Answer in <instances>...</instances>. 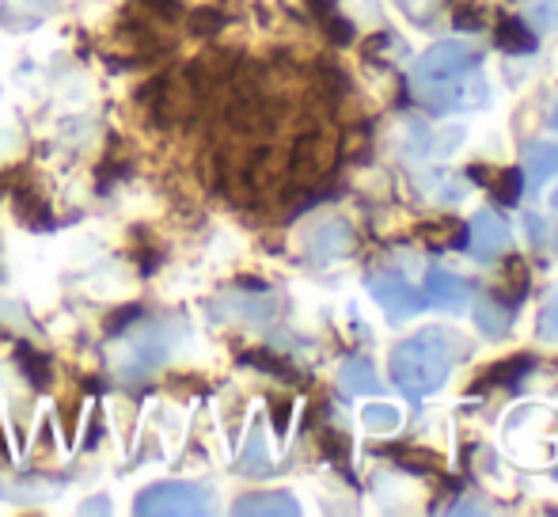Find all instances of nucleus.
<instances>
[{
  "label": "nucleus",
  "instance_id": "nucleus-9",
  "mask_svg": "<svg viewBox=\"0 0 558 517\" xmlns=\"http://www.w3.org/2000/svg\"><path fill=\"white\" fill-rule=\"evenodd\" d=\"M426 297H429V304H437V309L456 312L471 301V286L460 278V274L445 270V266H434V270L426 274Z\"/></svg>",
  "mask_w": 558,
  "mask_h": 517
},
{
  "label": "nucleus",
  "instance_id": "nucleus-16",
  "mask_svg": "<svg viewBox=\"0 0 558 517\" xmlns=\"http://www.w3.org/2000/svg\"><path fill=\"white\" fill-rule=\"evenodd\" d=\"M475 324L483 335L498 339V335H506V327H509V309L498 301H490V297H483V301H475Z\"/></svg>",
  "mask_w": 558,
  "mask_h": 517
},
{
  "label": "nucleus",
  "instance_id": "nucleus-2",
  "mask_svg": "<svg viewBox=\"0 0 558 517\" xmlns=\"http://www.w3.org/2000/svg\"><path fill=\"white\" fill-rule=\"evenodd\" d=\"M133 514L141 517H198L209 514V491L202 483H183V480H168V483H153L137 495Z\"/></svg>",
  "mask_w": 558,
  "mask_h": 517
},
{
  "label": "nucleus",
  "instance_id": "nucleus-3",
  "mask_svg": "<svg viewBox=\"0 0 558 517\" xmlns=\"http://www.w3.org/2000/svg\"><path fill=\"white\" fill-rule=\"evenodd\" d=\"M414 96H418L429 111L445 115V111H463V107H486L490 88H486L478 69H468V73L445 76V81H434V84H414Z\"/></svg>",
  "mask_w": 558,
  "mask_h": 517
},
{
  "label": "nucleus",
  "instance_id": "nucleus-37",
  "mask_svg": "<svg viewBox=\"0 0 558 517\" xmlns=\"http://www.w3.org/2000/svg\"><path fill=\"white\" fill-rule=\"evenodd\" d=\"M555 127H558V111H555Z\"/></svg>",
  "mask_w": 558,
  "mask_h": 517
},
{
  "label": "nucleus",
  "instance_id": "nucleus-5",
  "mask_svg": "<svg viewBox=\"0 0 558 517\" xmlns=\"http://www.w3.org/2000/svg\"><path fill=\"white\" fill-rule=\"evenodd\" d=\"M468 69H478V53L468 43H437L434 50L414 61V84H434L445 76L468 73Z\"/></svg>",
  "mask_w": 558,
  "mask_h": 517
},
{
  "label": "nucleus",
  "instance_id": "nucleus-30",
  "mask_svg": "<svg viewBox=\"0 0 558 517\" xmlns=\"http://www.w3.org/2000/svg\"><path fill=\"white\" fill-rule=\"evenodd\" d=\"M456 27H460V31H478V27H483V8H471V4L456 8Z\"/></svg>",
  "mask_w": 558,
  "mask_h": 517
},
{
  "label": "nucleus",
  "instance_id": "nucleus-13",
  "mask_svg": "<svg viewBox=\"0 0 558 517\" xmlns=\"http://www.w3.org/2000/svg\"><path fill=\"white\" fill-rule=\"evenodd\" d=\"M338 381H342V388L350 392V396H376V392H380V377H376V370L365 362V358H350V362H342Z\"/></svg>",
  "mask_w": 558,
  "mask_h": 517
},
{
  "label": "nucleus",
  "instance_id": "nucleus-33",
  "mask_svg": "<svg viewBox=\"0 0 558 517\" xmlns=\"http://www.w3.org/2000/svg\"><path fill=\"white\" fill-rule=\"evenodd\" d=\"M308 8L319 15V20H324V15H331V12H335V0H308Z\"/></svg>",
  "mask_w": 558,
  "mask_h": 517
},
{
  "label": "nucleus",
  "instance_id": "nucleus-32",
  "mask_svg": "<svg viewBox=\"0 0 558 517\" xmlns=\"http://www.w3.org/2000/svg\"><path fill=\"white\" fill-rule=\"evenodd\" d=\"M141 4H145L148 12L160 15V20H179V12H183V8H179V0H141Z\"/></svg>",
  "mask_w": 558,
  "mask_h": 517
},
{
  "label": "nucleus",
  "instance_id": "nucleus-14",
  "mask_svg": "<svg viewBox=\"0 0 558 517\" xmlns=\"http://www.w3.org/2000/svg\"><path fill=\"white\" fill-rule=\"evenodd\" d=\"M15 365L23 370V377H27V385H31V388L46 392V388L53 385L50 362H46L43 350H35V347H27V342H20V347H15Z\"/></svg>",
  "mask_w": 558,
  "mask_h": 517
},
{
  "label": "nucleus",
  "instance_id": "nucleus-8",
  "mask_svg": "<svg viewBox=\"0 0 558 517\" xmlns=\"http://www.w3.org/2000/svg\"><path fill=\"white\" fill-rule=\"evenodd\" d=\"M468 244H471V252H475V258L501 255L509 248V225L501 221L498 214L483 209V214H475V221L468 225Z\"/></svg>",
  "mask_w": 558,
  "mask_h": 517
},
{
  "label": "nucleus",
  "instance_id": "nucleus-10",
  "mask_svg": "<svg viewBox=\"0 0 558 517\" xmlns=\"http://www.w3.org/2000/svg\"><path fill=\"white\" fill-rule=\"evenodd\" d=\"M8 191H12V209L27 229H50V206L46 199L38 194L35 183H15L8 179Z\"/></svg>",
  "mask_w": 558,
  "mask_h": 517
},
{
  "label": "nucleus",
  "instance_id": "nucleus-12",
  "mask_svg": "<svg viewBox=\"0 0 558 517\" xmlns=\"http://www.w3.org/2000/svg\"><path fill=\"white\" fill-rule=\"evenodd\" d=\"M524 179H529V187H544L547 179L558 176V145H547V141H539V145H532L529 153H524Z\"/></svg>",
  "mask_w": 558,
  "mask_h": 517
},
{
  "label": "nucleus",
  "instance_id": "nucleus-35",
  "mask_svg": "<svg viewBox=\"0 0 558 517\" xmlns=\"http://www.w3.org/2000/svg\"><path fill=\"white\" fill-rule=\"evenodd\" d=\"M0 453H8V449H4V434H0Z\"/></svg>",
  "mask_w": 558,
  "mask_h": 517
},
{
  "label": "nucleus",
  "instance_id": "nucleus-6",
  "mask_svg": "<svg viewBox=\"0 0 558 517\" xmlns=\"http://www.w3.org/2000/svg\"><path fill=\"white\" fill-rule=\"evenodd\" d=\"M368 293L376 297V304H380L396 324L422 309V297L414 293V286H407L399 274H368Z\"/></svg>",
  "mask_w": 558,
  "mask_h": 517
},
{
  "label": "nucleus",
  "instance_id": "nucleus-26",
  "mask_svg": "<svg viewBox=\"0 0 558 517\" xmlns=\"http://www.w3.org/2000/svg\"><path fill=\"white\" fill-rule=\"evenodd\" d=\"M399 8H403L414 23H429L437 8H441V0H399Z\"/></svg>",
  "mask_w": 558,
  "mask_h": 517
},
{
  "label": "nucleus",
  "instance_id": "nucleus-23",
  "mask_svg": "<svg viewBox=\"0 0 558 517\" xmlns=\"http://www.w3.org/2000/svg\"><path fill=\"white\" fill-rule=\"evenodd\" d=\"M521 187H524L521 168H506V171H498V179H494V199L506 202V206H513V202L521 199Z\"/></svg>",
  "mask_w": 558,
  "mask_h": 517
},
{
  "label": "nucleus",
  "instance_id": "nucleus-19",
  "mask_svg": "<svg viewBox=\"0 0 558 517\" xmlns=\"http://www.w3.org/2000/svg\"><path fill=\"white\" fill-rule=\"evenodd\" d=\"M240 362L243 365H255V370H266V373H274V377H281V381H296V370L289 362H281L278 354H270V350H247V354H240Z\"/></svg>",
  "mask_w": 558,
  "mask_h": 517
},
{
  "label": "nucleus",
  "instance_id": "nucleus-28",
  "mask_svg": "<svg viewBox=\"0 0 558 517\" xmlns=\"http://www.w3.org/2000/svg\"><path fill=\"white\" fill-rule=\"evenodd\" d=\"M532 20H536L539 31H547V35H558V0H547V4H539L536 12H532Z\"/></svg>",
  "mask_w": 558,
  "mask_h": 517
},
{
  "label": "nucleus",
  "instance_id": "nucleus-11",
  "mask_svg": "<svg viewBox=\"0 0 558 517\" xmlns=\"http://www.w3.org/2000/svg\"><path fill=\"white\" fill-rule=\"evenodd\" d=\"M232 510L240 517H296L301 514V506H296V498L286 495V491H266V495L240 498Z\"/></svg>",
  "mask_w": 558,
  "mask_h": 517
},
{
  "label": "nucleus",
  "instance_id": "nucleus-24",
  "mask_svg": "<svg viewBox=\"0 0 558 517\" xmlns=\"http://www.w3.org/2000/svg\"><path fill=\"white\" fill-rule=\"evenodd\" d=\"M141 316H145V309H141V304H125V309H114L111 316L104 320V332L107 335H118V332H125V327L137 324Z\"/></svg>",
  "mask_w": 558,
  "mask_h": 517
},
{
  "label": "nucleus",
  "instance_id": "nucleus-27",
  "mask_svg": "<svg viewBox=\"0 0 558 517\" xmlns=\"http://www.w3.org/2000/svg\"><path fill=\"white\" fill-rule=\"evenodd\" d=\"M319 449H324V457H331L338 468H345V437L342 434H319Z\"/></svg>",
  "mask_w": 558,
  "mask_h": 517
},
{
  "label": "nucleus",
  "instance_id": "nucleus-21",
  "mask_svg": "<svg viewBox=\"0 0 558 517\" xmlns=\"http://www.w3.org/2000/svg\"><path fill=\"white\" fill-rule=\"evenodd\" d=\"M529 370H532V358L529 354H517V358H509V362L494 365V370L486 373L483 385H517V381H521Z\"/></svg>",
  "mask_w": 558,
  "mask_h": 517
},
{
  "label": "nucleus",
  "instance_id": "nucleus-29",
  "mask_svg": "<svg viewBox=\"0 0 558 517\" xmlns=\"http://www.w3.org/2000/svg\"><path fill=\"white\" fill-rule=\"evenodd\" d=\"M324 27H327V35H331V43L335 46H345V43H353V23H345V20H338V15H324Z\"/></svg>",
  "mask_w": 558,
  "mask_h": 517
},
{
  "label": "nucleus",
  "instance_id": "nucleus-34",
  "mask_svg": "<svg viewBox=\"0 0 558 517\" xmlns=\"http://www.w3.org/2000/svg\"><path fill=\"white\" fill-rule=\"evenodd\" d=\"M529 232H532V240H544V221H539V217H529Z\"/></svg>",
  "mask_w": 558,
  "mask_h": 517
},
{
  "label": "nucleus",
  "instance_id": "nucleus-25",
  "mask_svg": "<svg viewBox=\"0 0 558 517\" xmlns=\"http://www.w3.org/2000/svg\"><path fill=\"white\" fill-rule=\"evenodd\" d=\"M536 335H539L544 342H558V293L544 304V312H539Z\"/></svg>",
  "mask_w": 558,
  "mask_h": 517
},
{
  "label": "nucleus",
  "instance_id": "nucleus-18",
  "mask_svg": "<svg viewBox=\"0 0 558 517\" xmlns=\"http://www.w3.org/2000/svg\"><path fill=\"white\" fill-rule=\"evenodd\" d=\"M422 237H426L434 248H463L468 244V225H460V221L422 225Z\"/></svg>",
  "mask_w": 558,
  "mask_h": 517
},
{
  "label": "nucleus",
  "instance_id": "nucleus-31",
  "mask_svg": "<svg viewBox=\"0 0 558 517\" xmlns=\"http://www.w3.org/2000/svg\"><path fill=\"white\" fill-rule=\"evenodd\" d=\"M289 414H293V404H289V399H270V419H274V430H278V434L289 430Z\"/></svg>",
  "mask_w": 558,
  "mask_h": 517
},
{
  "label": "nucleus",
  "instance_id": "nucleus-22",
  "mask_svg": "<svg viewBox=\"0 0 558 517\" xmlns=\"http://www.w3.org/2000/svg\"><path fill=\"white\" fill-rule=\"evenodd\" d=\"M240 472H247V476L270 472V457H266V445H263V434H258V430H251L247 449H243V460H240Z\"/></svg>",
  "mask_w": 558,
  "mask_h": 517
},
{
  "label": "nucleus",
  "instance_id": "nucleus-4",
  "mask_svg": "<svg viewBox=\"0 0 558 517\" xmlns=\"http://www.w3.org/2000/svg\"><path fill=\"white\" fill-rule=\"evenodd\" d=\"M179 327H171L168 320H160L156 327H148L145 335H137L133 342H125L122 354H118V373L125 381H145L156 365H163V358L171 354V342H175Z\"/></svg>",
  "mask_w": 558,
  "mask_h": 517
},
{
  "label": "nucleus",
  "instance_id": "nucleus-36",
  "mask_svg": "<svg viewBox=\"0 0 558 517\" xmlns=\"http://www.w3.org/2000/svg\"><path fill=\"white\" fill-rule=\"evenodd\" d=\"M551 202H555V209H558V191H555V194H551Z\"/></svg>",
  "mask_w": 558,
  "mask_h": 517
},
{
  "label": "nucleus",
  "instance_id": "nucleus-15",
  "mask_svg": "<svg viewBox=\"0 0 558 517\" xmlns=\"http://www.w3.org/2000/svg\"><path fill=\"white\" fill-rule=\"evenodd\" d=\"M498 46L506 53H532L536 50V35L529 31V23L517 20V15H501V27H498Z\"/></svg>",
  "mask_w": 558,
  "mask_h": 517
},
{
  "label": "nucleus",
  "instance_id": "nucleus-7",
  "mask_svg": "<svg viewBox=\"0 0 558 517\" xmlns=\"http://www.w3.org/2000/svg\"><path fill=\"white\" fill-rule=\"evenodd\" d=\"M304 252H308L316 263H335V258H345L353 252V229L345 221H324L308 232L304 240Z\"/></svg>",
  "mask_w": 558,
  "mask_h": 517
},
{
  "label": "nucleus",
  "instance_id": "nucleus-1",
  "mask_svg": "<svg viewBox=\"0 0 558 517\" xmlns=\"http://www.w3.org/2000/svg\"><path fill=\"white\" fill-rule=\"evenodd\" d=\"M460 362V342L445 335L441 327H426L391 354V381L407 392L411 399H422L429 392L445 388Z\"/></svg>",
  "mask_w": 558,
  "mask_h": 517
},
{
  "label": "nucleus",
  "instance_id": "nucleus-17",
  "mask_svg": "<svg viewBox=\"0 0 558 517\" xmlns=\"http://www.w3.org/2000/svg\"><path fill=\"white\" fill-rule=\"evenodd\" d=\"M228 15L221 8H194V12H186V31H191L194 38H217L225 31Z\"/></svg>",
  "mask_w": 558,
  "mask_h": 517
},
{
  "label": "nucleus",
  "instance_id": "nucleus-20",
  "mask_svg": "<svg viewBox=\"0 0 558 517\" xmlns=\"http://www.w3.org/2000/svg\"><path fill=\"white\" fill-rule=\"evenodd\" d=\"M361 422H365L373 434H396L399 430V411L391 404H368L361 411Z\"/></svg>",
  "mask_w": 558,
  "mask_h": 517
}]
</instances>
